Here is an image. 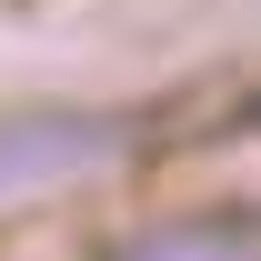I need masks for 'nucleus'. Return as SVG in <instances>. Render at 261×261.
<instances>
[{
  "label": "nucleus",
  "instance_id": "f257e3e1",
  "mask_svg": "<svg viewBox=\"0 0 261 261\" xmlns=\"http://www.w3.org/2000/svg\"><path fill=\"white\" fill-rule=\"evenodd\" d=\"M130 130L121 121H91V111H31V121H0V201L10 191H61L81 171L121 161Z\"/></svg>",
  "mask_w": 261,
  "mask_h": 261
}]
</instances>
